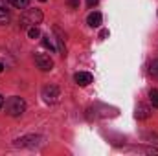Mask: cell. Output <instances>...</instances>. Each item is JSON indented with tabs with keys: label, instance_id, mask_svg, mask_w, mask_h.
I'll use <instances>...</instances> for the list:
<instances>
[{
	"label": "cell",
	"instance_id": "9a60e30c",
	"mask_svg": "<svg viewBox=\"0 0 158 156\" xmlns=\"http://www.w3.org/2000/svg\"><path fill=\"white\" fill-rule=\"evenodd\" d=\"M149 72H151V76H153V77H158V59H155V61L151 63Z\"/></svg>",
	"mask_w": 158,
	"mask_h": 156
},
{
	"label": "cell",
	"instance_id": "3957f363",
	"mask_svg": "<svg viewBox=\"0 0 158 156\" xmlns=\"http://www.w3.org/2000/svg\"><path fill=\"white\" fill-rule=\"evenodd\" d=\"M42 142H44V138L39 136V134H28V136L17 138L13 142V145L15 147H30V149H33V147H39Z\"/></svg>",
	"mask_w": 158,
	"mask_h": 156
},
{
	"label": "cell",
	"instance_id": "277c9868",
	"mask_svg": "<svg viewBox=\"0 0 158 156\" xmlns=\"http://www.w3.org/2000/svg\"><path fill=\"white\" fill-rule=\"evenodd\" d=\"M42 97H44V101L46 103H57L59 101V97H61V90L55 86V84H46L44 88H42Z\"/></svg>",
	"mask_w": 158,
	"mask_h": 156
},
{
	"label": "cell",
	"instance_id": "7a4b0ae2",
	"mask_svg": "<svg viewBox=\"0 0 158 156\" xmlns=\"http://www.w3.org/2000/svg\"><path fill=\"white\" fill-rule=\"evenodd\" d=\"M42 22V11L40 9H26L20 17V26L22 28H31Z\"/></svg>",
	"mask_w": 158,
	"mask_h": 156
},
{
	"label": "cell",
	"instance_id": "d6986e66",
	"mask_svg": "<svg viewBox=\"0 0 158 156\" xmlns=\"http://www.w3.org/2000/svg\"><path fill=\"white\" fill-rule=\"evenodd\" d=\"M2 107H4V97L0 96V109H2Z\"/></svg>",
	"mask_w": 158,
	"mask_h": 156
},
{
	"label": "cell",
	"instance_id": "7c38bea8",
	"mask_svg": "<svg viewBox=\"0 0 158 156\" xmlns=\"http://www.w3.org/2000/svg\"><path fill=\"white\" fill-rule=\"evenodd\" d=\"M28 37L30 39H39L40 37V31L37 26H31V28H28Z\"/></svg>",
	"mask_w": 158,
	"mask_h": 156
},
{
	"label": "cell",
	"instance_id": "30bf717a",
	"mask_svg": "<svg viewBox=\"0 0 158 156\" xmlns=\"http://www.w3.org/2000/svg\"><path fill=\"white\" fill-rule=\"evenodd\" d=\"M9 22V9L6 0H0V24H7Z\"/></svg>",
	"mask_w": 158,
	"mask_h": 156
},
{
	"label": "cell",
	"instance_id": "4fadbf2b",
	"mask_svg": "<svg viewBox=\"0 0 158 156\" xmlns=\"http://www.w3.org/2000/svg\"><path fill=\"white\" fill-rule=\"evenodd\" d=\"M149 99H151L153 107H155V109H158V90H156V88H153V90L149 92Z\"/></svg>",
	"mask_w": 158,
	"mask_h": 156
},
{
	"label": "cell",
	"instance_id": "9c48e42d",
	"mask_svg": "<svg viewBox=\"0 0 158 156\" xmlns=\"http://www.w3.org/2000/svg\"><path fill=\"white\" fill-rule=\"evenodd\" d=\"M149 116H151V107L140 103V105L136 107V117H138V119H147Z\"/></svg>",
	"mask_w": 158,
	"mask_h": 156
},
{
	"label": "cell",
	"instance_id": "52a82bcc",
	"mask_svg": "<svg viewBox=\"0 0 158 156\" xmlns=\"http://www.w3.org/2000/svg\"><path fill=\"white\" fill-rule=\"evenodd\" d=\"M74 81L77 83L79 86H88L90 83H92V74H88V72H79L74 76Z\"/></svg>",
	"mask_w": 158,
	"mask_h": 156
},
{
	"label": "cell",
	"instance_id": "ba28073f",
	"mask_svg": "<svg viewBox=\"0 0 158 156\" xmlns=\"http://www.w3.org/2000/svg\"><path fill=\"white\" fill-rule=\"evenodd\" d=\"M101 20H103V17H101L99 11H92V13L88 15V18H86V22H88L90 28H99V26H101Z\"/></svg>",
	"mask_w": 158,
	"mask_h": 156
},
{
	"label": "cell",
	"instance_id": "5b68a950",
	"mask_svg": "<svg viewBox=\"0 0 158 156\" xmlns=\"http://www.w3.org/2000/svg\"><path fill=\"white\" fill-rule=\"evenodd\" d=\"M35 64L39 66L42 72H50V70L53 68V61H52V57L46 55V53H35Z\"/></svg>",
	"mask_w": 158,
	"mask_h": 156
},
{
	"label": "cell",
	"instance_id": "e0dca14e",
	"mask_svg": "<svg viewBox=\"0 0 158 156\" xmlns=\"http://www.w3.org/2000/svg\"><path fill=\"white\" fill-rule=\"evenodd\" d=\"M86 4H88V7H94L98 4V0H86Z\"/></svg>",
	"mask_w": 158,
	"mask_h": 156
},
{
	"label": "cell",
	"instance_id": "5bb4252c",
	"mask_svg": "<svg viewBox=\"0 0 158 156\" xmlns=\"http://www.w3.org/2000/svg\"><path fill=\"white\" fill-rule=\"evenodd\" d=\"M42 44H44V48H48L50 51H55V50H57V48L53 46V42L50 40V37H42Z\"/></svg>",
	"mask_w": 158,
	"mask_h": 156
},
{
	"label": "cell",
	"instance_id": "6da1fadb",
	"mask_svg": "<svg viewBox=\"0 0 158 156\" xmlns=\"http://www.w3.org/2000/svg\"><path fill=\"white\" fill-rule=\"evenodd\" d=\"M4 110H6L7 116L19 117V116H22L24 110H26V101H24L22 97H19V96H11V97L6 99V103H4Z\"/></svg>",
	"mask_w": 158,
	"mask_h": 156
},
{
	"label": "cell",
	"instance_id": "ffe728a7",
	"mask_svg": "<svg viewBox=\"0 0 158 156\" xmlns=\"http://www.w3.org/2000/svg\"><path fill=\"white\" fill-rule=\"evenodd\" d=\"M2 70H4V64H2V63H0V72H2Z\"/></svg>",
	"mask_w": 158,
	"mask_h": 156
},
{
	"label": "cell",
	"instance_id": "ac0fdd59",
	"mask_svg": "<svg viewBox=\"0 0 158 156\" xmlns=\"http://www.w3.org/2000/svg\"><path fill=\"white\" fill-rule=\"evenodd\" d=\"M107 35H109V31H107V30H103V31H101V33H99V37H101V39H105V37H107Z\"/></svg>",
	"mask_w": 158,
	"mask_h": 156
},
{
	"label": "cell",
	"instance_id": "44dd1931",
	"mask_svg": "<svg viewBox=\"0 0 158 156\" xmlns=\"http://www.w3.org/2000/svg\"><path fill=\"white\" fill-rule=\"evenodd\" d=\"M39 2H46V0H39Z\"/></svg>",
	"mask_w": 158,
	"mask_h": 156
},
{
	"label": "cell",
	"instance_id": "8992f818",
	"mask_svg": "<svg viewBox=\"0 0 158 156\" xmlns=\"http://www.w3.org/2000/svg\"><path fill=\"white\" fill-rule=\"evenodd\" d=\"M53 33L57 35V51L61 53V55H66V46H64V33L61 31V28L59 26H53Z\"/></svg>",
	"mask_w": 158,
	"mask_h": 156
},
{
	"label": "cell",
	"instance_id": "8fae6325",
	"mask_svg": "<svg viewBox=\"0 0 158 156\" xmlns=\"http://www.w3.org/2000/svg\"><path fill=\"white\" fill-rule=\"evenodd\" d=\"M13 7H17V9H24V7H28V4H30V0H7Z\"/></svg>",
	"mask_w": 158,
	"mask_h": 156
},
{
	"label": "cell",
	"instance_id": "2e32d148",
	"mask_svg": "<svg viewBox=\"0 0 158 156\" xmlns=\"http://www.w3.org/2000/svg\"><path fill=\"white\" fill-rule=\"evenodd\" d=\"M68 6L74 7V9H77L79 7V0H68Z\"/></svg>",
	"mask_w": 158,
	"mask_h": 156
}]
</instances>
